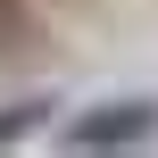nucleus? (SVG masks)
<instances>
[{"instance_id": "1", "label": "nucleus", "mask_w": 158, "mask_h": 158, "mask_svg": "<svg viewBox=\"0 0 158 158\" xmlns=\"http://www.w3.org/2000/svg\"><path fill=\"white\" fill-rule=\"evenodd\" d=\"M158 133V100H108V108H83L67 125L75 150H125V142H150Z\"/></svg>"}, {"instance_id": "2", "label": "nucleus", "mask_w": 158, "mask_h": 158, "mask_svg": "<svg viewBox=\"0 0 158 158\" xmlns=\"http://www.w3.org/2000/svg\"><path fill=\"white\" fill-rule=\"evenodd\" d=\"M50 108H58L50 92H33V100H17V108H0V142H17V133H33V125H42Z\"/></svg>"}]
</instances>
